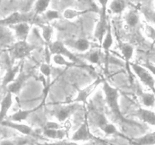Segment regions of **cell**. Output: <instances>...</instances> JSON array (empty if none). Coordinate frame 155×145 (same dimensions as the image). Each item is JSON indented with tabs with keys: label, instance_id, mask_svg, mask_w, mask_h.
<instances>
[{
	"label": "cell",
	"instance_id": "74e56055",
	"mask_svg": "<svg viewBox=\"0 0 155 145\" xmlns=\"http://www.w3.org/2000/svg\"><path fill=\"white\" fill-rule=\"evenodd\" d=\"M74 1V0H61V2L64 5H65L71 4V3H72Z\"/></svg>",
	"mask_w": 155,
	"mask_h": 145
},
{
	"label": "cell",
	"instance_id": "44dd1931",
	"mask_svg": "<svg viewBox=\"0 0 155 145\" xmlns=\"http://www.w3.org/2000/svg\"><path fill=\"white\" fill-rule=\"evenodd\" d=\"M42 134L45 137L54 140H63L67 135V131L61 128L57 129H45L43 128Z\"/></svg>",
	"mask_w": 155,
	"mask_h": 145
},
{
	"label": "cell",
	"instance_id": "6da1fadb",
	"mask_svg": "<svg viewBox=\"0 0 155 145\" xmlns=\"http://www.w3.org/2000/svg\"><path fill=\"white\" fill-rule=\"evenodd\" d=\"M102 88L103 91H104V97H105L106 103L110 108L112 114L116 117V119L122 123H126L127 125H139L136 122L126 119L123 115L119 104L120 93L118 89L110 85L106 80H103Z\"/></svg>",
	"mask_w": 155,
	"mask_h": 145
},
{
	"label": "cell",
	"instance_id": "5b68a950",
	"mask_svg": "<svg viewBox=\"0 0 155 145\" xmlns=\"http://www.w3.org/2000/svg\"><path fill=\"white\" fill-rule=\"evenodd\" d=\"M47 48H48L51 55H53V54H61V55L68 58L71 61L77 63L80 66H83V63H82L81 60L74 53L71 52V51H70L67 48L66 45L63 42H60V41L51 42L50 43L48 44Z\"/></svg>",
	"mask_w": 155,
	"mask_h": 145
},
{
	"label": "cell",
	"instance_id": "ac0fdd59",
	"mask_svg": "<svg viewBox=\"0 0 155 145\" xmlns=\"http://www.w3.org/2000/svg\"><path fill=\"white\" fill-rule=\"evenodd\" d=\"M114 42V40L113 33H112L111 25L109 23L105 34H104L102 41H101V46H102V49L104 50V53H105L106 57H107L109 51H110L111 47L113 46Z\"/></svg>",
	"mask_w": 155,
	"mask_h": 145
},
{
	"label": "cell",
	"instance_id": "d6a6232c",
	"mask_svg": "<svg viewBox=\"0 0 155 145\" xmlns=\"http://www.w3.org/2000/svg\"><path fill=\"white\" fill-rule=\"evenodd\" d=\"M45 16L48 21H54V20L59 19L61 17L60 13L56 10H51V9H48L45 11Z\"/></svg>",
	"mask_w": 155,
	"mask_h": 145
},
{
	"label": "cell",
	"instance_id": "e575fe53",
	"mask_svg": "<svg viewBox=\"0 0 155 145\" xmlns=\"http://www.w3.org/2000/svg\"><path fill=\"white\" fill-rule=\"evenodd\" d=\"M87 60L92 63H98L101 60V56L98 51H93L89 54L86 57Z\"/></svg>",
	"mask_w": 155,
	"mask_h": 145
},
{
	"label": "cell",
	"instance_id": "e0dca14e",
	"mask_svg": "<svg viewBox=\"0 0 155 145\" xmlns=\"http://www.w3.org/2000/svg\"><path fill=\"white\" fill-rule=\"evenodd\" d=\"M40 107L41 105L38 106L36 108L30 109V110H19L18 111L14 113L13 114L10 115L7 119L8 120L12 121V122H21L22 121L26 120L30 114H32V113L36 112L37 110H39Z\"/></svg>",
	"mask_w": 155,
	"mask_h": 145
},
{
	"label": "cell",
	"instance_id": "4316f807",
	"mask_svg": "<svg viewBox=\"0 0 155 145\" xmlns=\"http://www.w3.org/2000/svg\"><path fill=\"white\" fill-rule=\"evenodd\" d=\"M52 60L55 64L59 65V66H66V67H74V66L80 67V66H82L77 63L71 61L70 60H68V58L61 55V54H53Z\"/></svg>",
	"mask_w": 155,
	"mask_h": 145
},
{
	"label": "cell",
	"instance_id": "7a4b0ae2",
	"mask_svg": "<svg viewBox=\"0 0 155 145\" xmlns=\"http://www.w3.org/2000/svg\"><path fill=\"white\" fill-rule=\"evenodd\" d=\"M37 46L33 43H29L27 40L18 41L15 43L11 45L9 49V56H10L12 64L16 60L24 59L25 57L30 55Z\"/></svg>",
	"mask_w": 155,
	"mask_h": 145
},
{
	"label": "cell",
	"instance_id": "7402d4cb",
	"mask_svg": "<svg viewBox=\"0 0 155 145\" xmlns=\"http://www.w3.org/2000/svg\"><path fill=\"white\" fill-rule=\"evenodd\" d=\"M33 142V139L28 137H18L1 140L0 145H27L32 144Z\"/></svg>",
	"mask_w": 155,
	"mask_h": 145
},
{
	"label": "cell",
	"instance_id": "cb8c5ba5",
	"mask_svg": "<svg viewBox=\"0 0 155 145\" xmlns=\"http://www.w3.org/2000/svg\"><path fill=\"white\" fill-rule=\"evenodd\" d=\"M139 21H140V17L136 11L130 10L126 13L125 22L128 27L134 28L139 24Z\"/></svg>",
	"mask_w": 155,
	"mask_h": 145
},
{
	"label": "cell",
	"instance_id": "f546056e",
	"mask_svg": "<svg viewBox=\"0 0 155 145\" xmlns=\"http://www.w3.org/2000/svg\"><path fill=\"white\" fill-rule=\"evenodd\" d=\"M143 32L147 39L152 42H155V27L150 23H145L143 27Z\"/></svg>",
	"mask_w": 155,
	"mask_h": 145
},
{
	"label": "cell",
	"instance_id": "ffe728a7",
	"mask_svg": "<svg viewBox=\"0 0 155 145\" xmlns=\"http://www.w3.org/2000/svg\"><path fill=\"white\" fill-rule=\"evenodd\" d=\"M118 46H119L120 51L126 62H127V63L130 62V60L133 59V55H134V47L131 44L123 42H120L118 44Z\"/></svg>",
	"mask_w": 155,
	"mask_h": 145
},
{
	"label": "cell",
	"instance_id": "5bb4252c",
	"mask_svg": "<svg viewBox=\"0 0 155 145\" xmlns=\"http://www.w3.org/2000/svg\"><path fill=\"white\" fill-rule=\"evenodd\" d=\"M136 115L141 121L155 126V112L146 107H141L136 112Z\"/></svg>",
	"mask_w": 155,
	"mask_h": 145
},
{
	"label": "cell",
	"instance_id": "52a82bcc",
	"mask_svg": "<svg viewBox=\"0 0 155 145\" xmlns=\"http://www.w3.org/2000/svg\"><path fill=\"white\" fill-rule=\"evenodd\" d=\"M103 79L101 77H98L96 79L94 82H92L91 84L88 85L87 86H86L83 89H80L78 90V94H77V97L74 98L72 101V102L75 103H83V104H86L87 102L88 98L90 97V95H92L94 92V91L101 84H102L103 82Z\"/></svg>",
	"mask_w": 155,
	"mask_h": 145
},
{
	"label": "cell",
	"instance_id": "4fadbf2b",
	"mask_svg": "<svg viewBox=\"0 0 155 145\" xmlns=\"http://www.w3.org/2000/svg\"><path fill=\"white\" fill-rule=\"evenodd\" d=\"M21 63H19L17 65H10V66L6 70L5 76H3L2 82V87H7L10 83H12L15 79L17 76L18 75L19 72L21 71Z\"/></svg>",
	"mask_w": 155,
	"mask_h": 145
},
{
	"label": "cell",
	"instance_id": "8992f818",
	"mask_svg": "<svg viewBox=\"0 0 155 145\" xmlns=\"http://www.w3.org/2000/svg\"><path fill=\"white\" fill-rule=\"evenodd\" d=\"M80 103L72 102L67 105L61 106L51 110V114L56 118L59 122H64L67 120L70 116H72L77 110L80 108Z\"/></svg>",
	"mask_w": 155,
	"mask_h": 145
},
{
	"label": "cell",
	"instance_id": "8d00e7d4",
	"mask_svg": "<svg viewBox=\"0 0 155 145\" xmlns=\"http://www.w3.org/2000/svg\"><path fill=\"white\" fill-rule=\"evenodd\" d=\"M145 67H146L150 72L152 73V75L154 76L155 77V65L152 64V63H145V64H142Z\"/></svg>",
	"mask_w": 155,
	"mask_h": 145
},
{
	"label": "cell",
	"instance_id": "9a60e30c",
	"mask_svg": "<svg viewBox=\"0 0 155 145\" xmlns=\"http://www.w3.org/2000/svg\"><path fill=\"white\" fill-rule=\"evenodd\" d=\"M15 35L9 27L0 26V46L12 45L14 42Z\"/></svg>",
	"mask_w": 155,
	"mask_h": 145
},
{
	"label": "cell",
	"instance_id": "d4e9b609",
	"mask_svg": "<svg viewBox=\"0 0 155 145\" xmlns=\"http://www.w3.org/2000/svg\"><path fill=\"white\" fill-rule=\"evenodd\" d=\"M108 8L113 14H119L125 11L127 4L124 0H112L110 2H109Z\"/></svg>",
	"mask_w": 155,
	"mask_h": 145
},
{
	"label": "cell",
	"instance_id": "2e32d148",
	"mask_svg": "<svg viewBox=\"0 0 155 145\" xmlns=\"http://www.w3.org/2000/svg\"><path fill=\"white\" fill-rule=\"evenodd\" d=\"M64 45L72 47L80 52L87 51L90 48V42L88 39L83 38L75 39V40H68L64 42Z\"/></svg>",
	"mask_w": 155,
	"mask_h": 145
},
{
	"label": "cell",
	"instance_id": "484cf974",
	"mask_svg": "<svg viewBox=\"0 0 155 145\" xmlns=\"http://www.w3.org/2000/svg\"><path fill=\"white\" fill-rule=\"evenodd\" d=\"M140 100L144 107L151 108L155 105V94L154 92H142L140 95Z\"/></svg>",
	"mask_w": 155,
	"mask_h": 145
},
{
	"label": "cell",
	"instance_id": "9c48e42d",
	"mask_svg": "<svg viewBox=\"0 0 155 145\" xmlns=\"http://www.w3.org/2000/svg\"><path fill=\"white\" fill-rule=\"evenodd\" d=\"M1 125L16 130L18 132L21 133L26 136H28V137H39V134L36 133V131L26 124L18 122H12V121L5 119V120L3 121Z\"/></svg>",
	"mask_w": 155,
	"mask_h": 145
},
{
	"label": "cell",
	"instance_id": "ba28073f",
	"mask_svg": "<svg viewBox=\"0 0 155 145\" xmlns=\"http://www.w3.org/2000/svg\"><path fill=\"white\" fill-rule=\"evenodd\" d=\"M96 139V137L91 132L87 119L86 118L83 123L78 128L71 137V140L75 142L88 141Z\"/></svg>",
	"mask_w": 155,
	"mask_h": 145
},
{
	"label": "cell",
	"instance_id": "8fae6325",
	"mask_svg": "<svg viewBox=\"0 0 155 145\" xmlns=\"http://www.w3.org/2000/svg\"><path fill=\"white\" fill-rule=\"evenodd\" d=\"M8 27L13 31L15 37L18 39V41L27 40L31 29L30 23L27 22L19 23Z\"/></svg>",
	"mask_w": 155,
	"mask_h": 145
},
{
	"label": "cell",
	"instance_id": "836d02e7",
	"mask_svg": "<svg viewBox=\"0 0 155 145\" xmlns=\"http://www.w3.org/2000/svg\"><path fill=\"white\" fill-rule=\"evenodd\" d=\"M33 145H79L77 142L73 141H68V140H58L57 141L51 142V143H34Z\"/></svg>",
	"mask_w": 155,
	"mask_h": 145
},
{
	"label": "cell",
	"instance_id": "f1b7e54d",
	"mask_svg": "<svg viewBox=\"0 0 155 145\" xmlns=\"http://www.w3.org/2000/svg\"><path fill=\"white\" fill-rule=\"evenodd\" d=\"M51 0H36L34 6V12L36 14H42L48 10Z\"/></svg>",
	"mask_w": 155,
	"mask_h": 145
},
{
	"label": "cell",
	"instance_id": "83f0119b",
	"mask_svg": "<svg viewBox=\"0 0 155 145\" xmlns=\"http://www.w3.org/2000/svg\"><path fill=\"white\" fill-rule=\"evenodd\" d=\"M41 29H42V36L46 43H50L51 42L53 33H54V29L52 27L46 24H39Z\"/></svg>",
	"mask_w": 155,
	"mask_h": 145
},
{
	"label": "cell",
	"instance_id": "1f68e13d",
	"mask_svg": "<svg viewBox=\"0 0 155 145\" xmlns=\"http://www.w3.org/2000/svg\"><path fill=\"white\" fill-rule=\"evenodd\" d=\"M39 69H40V72L42 75L45 76V78L46 79L47 82V87L49 86L50 83V76H51V66L49 65V63H43L41 64L40 67H39Z\"/></svg>",
	"mask_w": 155,
	"mask_h": 145
},
{
	"label": "cell",
	"instance_id": "3957f363",
	"mask_svg": "<svg viewBox=\"0 0 155 145\" xmlns=\"http://www.w3.org/2000/svg\"><path fill=\"white\" fill-rule=\"evenodd\" d=\"M38 23L37 14L33 12H23L15 11L10 14L8 16L5 18H0V26L4 27H10L19 23Z\"/></svg>",
	"mask_w": 155,
	"mask_h": 145
},
{
	"label": "cell",
	"instance_id": "7c38bea8",
	"mask_svg": "<svg viewBox=\"0 0 155 145\" xmlns=\"http://www.w3.org/2000/svg\"><path fill=\"white\" fill-rule=\"evenodd\" d=\"M13 104V95L8 92L0 103V125L5 120L9 110Z\"/></svg>",
	"mask_w": 155,
	"mask_h": 145
},
{
	"label": "cell",
	"instance_id": "30bf717a",
	"mask_svg": "<svg viewBox=\"0 0 155 145\" xmlns=\"http://www.w3.org/2000/svg\"><path fill=\"white\" fill-rule=\"evenodd\" d=\"M32 75H33L32 72H24L21 69L15 79L6 87L8 92L12 93V95L19 93L25 85L26 82L32 76Z\"/></svg>",
	"mask_w": 155,
	"mask_h": 145
},
{
	"label": "cell",
	"instance_id": "603a6c76",
	"mask_svg": "<svg viewBox=\"0 0 155 145\" xmlns=\"http://www.w3.org/2000/svg\"><path fill=\"white\" fill-rule=\"evenodd\" d=\"M94 11V10H90V9H87V10L84 11H80V10H77V9L71 8H65L63 11V17L67 20H71L75 19L76 18H78V17L82 16V15L85 14H87L89 12Z\"/></svg>",
	"mask_w": 155,
	"mask_h": 145
},
{
	"label": "cell",
	"instance_id": "d6986e66",
	"mask_svg": "<svg viewBox=\"0 0 155 145\" xmlns=\"http://www.w3.org/2000/svg\"><path fill=\"white\" fill-rule=\"evenodd\" d=\"M132 145H155V131L130 140Z\"/></svg>",
	"mask_w": 155,
	"mask_h": 145
},
{
	"label": "cell",
	"instance_id": "277c9868",
	"mask_svg": "<svg viewBox=\"0 0 155 145\" xmlns=\"http://www.w3.org/2000/svg\"><path fill=\"white\" fill-rule=\"evenodd\" d=\"M132 69L141 82L155 94V77L143 65L136 63H130Z\"/></svg>",
	"mask_w": 155,
	"mask_h": 145
},
{
	"label": "cell",
	"instance_id": "d590c367",
	"mask_svg": "<svg viewBox=\"0 0 155 145\" xmlns=\"http://www.w3.org/2000/svg\"><path fill=\"white\" fill-rule=\"evenodd\" d=\"M43 128L45 129H57L60 128V124L55 122H47L44 125Z\"/></svg>",
	"mask_w": 155,
	"mask_h": 145
},
{
	"label": "cell",
	"instance_id": "4dcf8cb0",
	"mask_svg": "<svg viewBox=\"0 0 155 145\" xmlns=\"http://www.w3.org/2000/svg\"><path fill=\"white\" fill-rule=\"evenodd\" d=\"M101 130L102 131H104L106 134H108V135H119L120 136V137H124L123 134H121L118 131L117 127L115 126L114 124L110 123V122H108L107 124H105V125L101 128Z\"/></svg>",
	"mask_w": 155,
	"mask_h": 145
}]
</instances>
